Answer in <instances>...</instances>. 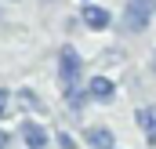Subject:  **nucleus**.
Masks as SVG:
<instances>
[{"label": "nucleus", "instance_id": "nucleus-1", "mask_svg": "<svg viewBox=\"0 0 156 149\" xmlns=\"http://www.w3.org/2000/svg\"><path fill=\"white\" fill-rule=\"evenodd\" d=\"M156 15V0H127L123 7V29L127 33H142Z\"/></svg>", "mask_w": 156, "mask_h": 149}, {"label": "nucleus", "instance_id": "nucleus-2", "mask_svg": "<svg viewBox=\"0 0 156 149\" xmlns=\"http://www.w3.org/2000/svg\"><path fill=\"white\" fill-rule=\"evenodd\" d=\"M58 80H62L66 91H73L80 80V55L73 47H62V55H58Z\"/></svg>", "mask_w": 156, "mask_h": 149}, {"label": "nucleus", "instance_id": "nucleus-3", "mask_svg": "<svg viewBox=\"0 0 156 149\" xmlns=\"http://www.w3.org/2000/svg\"><path fill=\"white\" fill-rule=\"evenodd\" d=\"M80 15H83V26L87 29H109V22H113V15L105 7H94V4H87Z\"/></svg>", "mask_w": 156, "mask_h": 149}, {"label": "nucleus", "instance_id": "nucleus-4", "mask_svg": "<svg viewBox=\"0 0 156 149\" xmlns=\"http://www.w3.org/2000/svg\"><path fill=\"white\" fill-rule=\"evenodd\" d=\"M22 138H26L29 149H44V146H47V131L40 127L37 120H26V124H22Z\"/></svg>", "mask_w": 156, "mask_h": 149}, {"label": "nucleus", "instance_id": "nucleus-5", "mask_svg": "<svg viewBox=\"0 0 156 149\" xmlns=\"http://www.w3.org/2000/svg\"><path fill=\"white\" fill-rule=\"evenodd\" d=\"M87 95H91V98H98V102H109V98L116 95V87H113V80H109V76H91Z\"/></svg>", "mask_w": 156, "mask_h": 149}, {"label": "nucleus", "instance_id": "nucleus-6", "mask_svg": "<svg viewBox=\"0 0 156 149\" xmlns=\"http://www.w3.org/2000/svg\"><path fill=\"white\" fill-rule=\"evenodd\" d=\"M87 146L91 149H116L113 146V131L109 127H91L87 131Z\"/></svg>", "mask_w": 156, "mask_h": 149}, {"label": "nucleus", "instance_id": "nucleus-7", "mask_svg": "<svg viewBox=\"0 0 156 149\" xmlns=\"http://www.w3.org/2000/svg\"><path fill=\"white\" fill-rule=\"evenodd\" d=\"M138 127L149 135V142H156V106H142L138 109Z\"/></svg>", "mask_w": 156, "mask_h": 149}, {"label": "nucleus", "instance_id": "nucleus-8", "mask_svg": "<svg viewBox=\"0 0 156 149\" xmlns=\"http://www.w3.org/2000/svg\"><path fill=\"white\" fill-rule=\"evenodd\" d=\"M18 102H22V106H26L29 113H44V106H40V98L33 95V91H29V87H26V91H18Z\"/></svg>", "mask_w": 156, "mask_h": 149}, {"label": "nucleus", "instance_id": "nucleus-9", "mask_svg": "<svg viewBox=\"0 0 156 149\" xmlns=\"http://www.w3.org/2000/svg\"><path fill=\"white\" fill-rule=\"evenodd\" d=\"M87 98H91V95H83V91H76V87H73V91H69V109H73V113H83Z\"/></svg>", "mask_w": 156, "mask_h": 149}, {"label": "nucleus", "instance_id": "nucleus-10", "mask_svg": "<svg viewBox=\"0 0 156 149\" xmlns=\"http://www.w3.org/2000/svg\"><path fill=\"white\" fill-rule=\"evenodd\" d=\"M7 109H11V95L0 87V116H7Z\"/></svg>", "mask_w": 156, "mask_h": 149}, {"label": "nucleus", "instance_id": "nucleus-11", "mask_svg": "<svg viewBox=\"0 0 156 149\" xmlns=\"http://www.w3.org/2000/svg\"><path fill=\"white\" fill-rule=\"evenodd\" d=\"M0 149H7V131H0Z\"/></svg>", "mask_w": 156, "mask_h": 149}, {"label": "nucleus", "instance_id": "nucleus-12", "mask_svg": "<svg viewBox=\"0 0 156 149\" xmlns=\"http://www.w3.org/2000/svg\"><path fill=\"white\" fill-rule=\"evenodd\" d=\"M153 66H156V58H153Z\"/></svg>", "mask_w": 156, "mask_h": 149}]
</instances>
